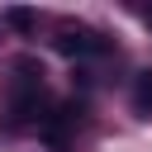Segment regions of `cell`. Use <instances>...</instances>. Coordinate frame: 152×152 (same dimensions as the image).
Segmentation results:
<instances>
[{
    "instance_id": "1",
    "label": "cell",
    "mask_w": 152,
    "mask_h": 152,
    "mask_svg": "<svg viewBox=\"0 0 152 152\" xmlns=\"http://www.w3.org/2000/svg\"><path fill=\"white\" fill-rule=\"evenodd\" d=\"M38 119H43V66L33 57H19L14 62L10 104H5V124L10 128H24V124H38Z\"/></svg>"
},
{
    "instance_id": "2",
    "label": "cell",
    "mask_w": 152,
    "mask_h": 152,
    "mask_svg": "<svg viewBox=\"0 0 152 152\" xmlns=\"http://www.w3.org/2000/svg\"><path fill=\"white\" fill-rule=\"evenodd\" d=\"M52 48L62 57H100V52H109V38L100 28H86V24H62L57 38H52Z\"/></svg>"
},
{
    "instance_id": "3",
    "label": "cell",
    "mask_w": 152,
    "mask_h": 152,
    "mask_svg": "<svg viewBox=\"0 0 152 152\" xmlns=\"http://www.w3.org/2000/svg\"><path fill=\"white\" fill-rule=\"evenodd\" d=\"M0 19H5V24L14 28V33H33V28H38V14H33L28 5H10V10H5Z\"/></svg>"
},
{
    "instance_id": "4",
    "label": "cell",
    "mask_w": 152,
    "mask_h": 152,
    "mask_svg": "<svg viewBox=\"0 0 152 152\" xmlns=\"http://www.w3.org/2000/svg\"><path fill=\"white\" fill-rule=\"evenodd\" d=\"M133 109H138V114H152V71L138 76V86H133Z\"/></svg>"
}]
</instances>
